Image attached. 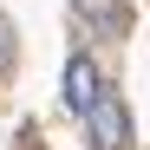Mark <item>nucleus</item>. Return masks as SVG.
Here are the masks:
<instances>
[{
	"mask_svg": "<svg viewBox=\"0 0 150 150\" xmlns=\"http://www.w3.org/2000/svg\"><path fill=\"white\" fill-rule=\"evenodd\" d=\"M0 59H7V20H0Z\"/></svg>",
	"mask_w": 150,
	"mask_h": 150,
	"instance_id": "7ed1b4c3",
	"label": "nucleus"
},
{
	"mask_svg": "<svg viewBox=\"0 0 150 150\" xmlns=\"http://www.w3.org/2000/svg\"><path fill=\"white\" fill-rule=\"evenodd\" d=\"M98 91H105V72H98V59H91V52H72V59H65V105L85 117V111L98 105Z\"/></svg>",
	"mask_w": 150,
	"mask_h": 150,
	"instance_id": "f03ea898",
	"label": "nucleus"
},
{
	"mask_svg": "<svg viewBox=\"0 0 150 150\" xmlns=\"http://www.w3.org/2000/svg\"><path fill=\"white\" fill-rule=\"evenodd\" d=\"M85 131H91V150H124L131 144V117H124V105H117L111 85L98 91V105L85 111Z\"/></svg>",
	"mask_w": 150,
	"mask_h": 150,
	"instance_id": "f257e3e1",
	"label": "nucleus"
}]
</instances>
